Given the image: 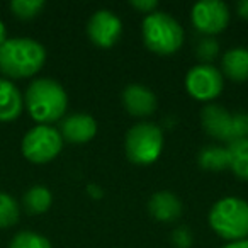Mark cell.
Here are the masks:
<instances>
[{
  "instance_id": "obj_1",
  "label": "cell",
  "mask_w": 248,
  "mask_h": 248,
  "mask_svg": "<svg viewBox=\"0 0 248 248\" xmlns=\"http://www.w3.org/2000/svg\"><path fill=\"white\" fill-rule=\"evenodd\" d=\"M24 106L29 116L38 124H51L62 121L68 109L66 90L55 78L32 80L24 93Z\"/></svg>"
},
{
  "instance_id": "obj_2",
  "label": "cell",
  "mask_w": 248,
  "mask_h": 248,
  "mask_svg": "<svg viewBox=\"0 0 248 248\" xmlns=\"http://www.w3.org/2000/svg\"><path fill=\"white\" fill-rule=\"evenodd\" d=\"M46 49L32 38H7L0 46V72L9 78H28L43 68Z\"/></svg>"
},
{
  "instance_id": "obj_3",
  "label": "cell",
  "mask_w": 248,
  "mask_h": 248,
  "mask_svg": "<svg viewBox=\"0 0 248 248\" xmlns=\"http://www.w3.org/2000/svg\"><path fill=\"white\" fill-rule=\"evenodd\" d=\"M211 230L219 238L240 241L248 238V201L236 196H226L217 199L207 214Z\"/></svg>"
},
{
  "instance_id": "obj_4",
  "label": "cell",
  "mask_w": 248,
  "mask_h": 248,
  "mask_svg": "<svg viewBox=\"0 0 248 248\" xmlns=\"http://www.w3.org/2000/svg\"><path fill=\"white\" fill-rule=\"evenodd\" d=\"M141 38L152 53L160 56H170L182 48L186 32L173 16L163 11H155L143 17Z\"/></svg>"
},
{
  "instance_id": "obj_5",
  "label": "cell",
  "mask_w": 248,
  "mask_h": 248,
  "mask_svg": "<svg viewBox=\"0 0 248 248\" xmlns=\"http://www.w3.org/2000/svg\"><path fill=\"white\" fill-rule=\"evenodd\" d=\"M165 145V136L155 123H138L124 136V153L135 165H152L160 158Z\"/></svg>"
},
{
  "instance_id": "obj_6",
  "label": "cell",
  "mask_w": 248,
  "mask_h": 248,
  "mask_svg": "<svg viewBox=\"0 0 248 248\" xmlns=\"http://www.w3.org/2000/svg\"><path fill=\"white\" fill-rule=\"evenodd\" d=\"M63 150V138L51 124H36L24 135L21 152L26 160L36 165H45L55 160Z\"/></svg>"
},
{
  "instance_id": "obj_7",
  "label": "cell",
  "mask_w": 248,
  "mask_h": 248,
  "mask_svg": "<svg viewBox=\"0 0 248 248\" xmlns=\"http://www.w3.org/2000/svg\"><path fill=\"white\" fill-rule=\"evenodd\" d=\"M224 89V77L219 68L211 63H199L186 75V90L192 99L211 104L221 95Z\"/></svg>"
},
{
  "instance_id": "obj_8",
  "label": "cell",
  "mask_w": 248,
  "mask_h": 248,
  "mask_svg": "<svg viewBox=\"0 0 248 248\" xmlns=\"http://www.w3.org/2000/svg\"><path fill=\"white\" fill-rule=\"evenodd\" d=\"M230 7L219 0H201L190 9V22L202 36L214 38L223 32L230 24Z\"/></svg>"
},
{
  "instance_id": "obj_9",
  "label": "cell",
  "mask_w": 248,
  "mask_h": 248,
  "mask_svg": "<svg viewBox=\"0 0 248 248\" xmlns=\"http://www.w3.org/2000/svg\"><path fill=\"white\" fill-rule=\"evenodd\" d=\"M87 36L97 48L109 49L121 39L123 21L116 12L109 9H99L87 21Z\"/></svg>"
},
{
  "instance_id": "obj_10",
  "label": "cell",
  "mask_w": 248,
  "mask_h": 248,
  "mask_svg": "<svg viewBox=\"0 0 248 248\" xmlns=\"http://www.w3.org/2000/svg\"><path fill=\"white\" fill-rule=\"evenodd\" d=\"M201 124L206 135L230 145L234 140V114L221 104H206L201 110Z\"/></svg>"
},
{
  "instance_id": "obj_11",
  "label": "cell",
  "mask_w": 248,
  "mask_h": 248,
  "mask_svg": "<svg viewBox=\"0 0 248 248\" xmlns=\"http://www.w3.org/2000/svg\"><path fill=\"white\" fill-rule=\"evenodd\" d=\"M60 135L63 141L75 143V145H83L95 138L97 135V121L90 114L75 112L65 116L60 121Z\"/></svg>"
},
{
  "instance_id": "obj_12",
  "label": "cell",
  "mask_w": 248,
  "mask_h": 248,
  "mask_svg": "<svg viewBox=\"0 0 248 248\" xmlns=\"http://www.w3.org/2000/svg\"><path fill=\"white\" fill-rule=\"evenodd\" d=\"M121 100L126 112L135 117H148L156 110V95L152 89L141 83H129L124 87Z\"/></svg>"
},
{
  "instance_id": "obj_13",
  "label": "cell",
  "mask_w": 248,
  "mask_h": 248,
  "mask_svg": "<svg viewBox=\"0 0 248 248\" xmlns=\"http://www.w3.org/2000/svg\"><path fill=\"white\" fill-rule=\"evenodd\" d=\"M182 201L170 190H158L148 201V211L160 223H173L182 214Z\"/></svg>"
},
{
  "instance_id": "obj_14",
  "label": "cell",
  "mask_w": 248,
  "mask_h": 248,
  "mask_svg": "<svg viewBox=\"0 0 248 248\" xmlns=\"http://www.w3.org/2000/svg\"><path fill=\"white\" fill-rule=\"evenodd\" d=\"M24 110V95L9 78H0V121L11 123Z\"/></svg>"
},
{
  "instance_id": "obj_15",
  "label": "cell",
  "mask_w": 248,
  "mask_h": 248,
  "mask_svg": "<svg viewBox=\"0 0 248 248\" xmlns=\"http://www.w3.org/2000/svg\"><path fill=\"white\" fill-rule=\"evenodd\" d=\"M221 73L236 83L248 80V48L236 46L224 51L221 58Z\"/></svg>"
},
{
  "instance_id": "obj_16",
  "label": "cell",
  "mask_w": 248,
  "mask_h": 248,
  "mask_svg": "<svg viewBox=\"0 0 248 248\" xmlns=\"http://www.w3.org/2000/svg\"><path fill=\"white\" fill-rule=\"evenodd\" d=\"M228 169L240 180L248 182V138L238 140L226 146Z\"/></svg>"
},
{
  "instance_id": "obj_17",
  "label": "cell",
  "mask_w": 248,
  "mask_h": 248,
  "mask_svg": "<svg viewBox=\"0 0 248 248\" xmlns=\"http://www.w3.org/2000/svg\"><path fill=\"white\" fill-rule=\"evenodd\" d=\"M53 194L46 186H32L22 196V206L29 214H43L51 207Z\"/></svg>"
},
{
  "instance_id": "obj_18",
  "label": "cell",
  "mask_w": 248,
  "mask_h": 248,
  "mask_svg": "<svg viewBox=\"0 0 248 248\" xmlns=\"http://www.w3.org/2000/svg\"><path fill=\"white\" fill-rule=\"evenodd\" d=\"M197 163L201 169L207 172H221L228 169V152L226 146L206 145L197 153Z\"/></svg>"
},
{
  "instance_id": "obj_19",
  "label": "cell",
  "mask_w": 248,
  "mask_h": 248,
  "mask_svg": "<svg viewBox=\"0 0 248 248\" xmlns=\"http://www.w3.org/2000/svg\"><path fill=\"white\" fill-rule=\"evenodd\" d=\"M21 209L11 194L0 190V228H11L19 221Z\"/></svg>"
},
{
  "instance_id": "obj_20",
  "label": "cell",
  "mask_w": 248,
  "mask_h": 248,
  "mask_svg": "<svg viewBox=\"0 0 248 248\" xmlns=\"http://www.w3.org/2000/svg\"><path fill=\"white\" fill-rule=\"evenodd\" d=\"M9 248H53L51 241L36 231L26 230L14 234L9 243Z\"/></svg>"
},
{
  "instance_id": "obj_21",
  "label": "cell",
  "mask_w": 248,
  "mask_h": 248,
  "mask_svg": "<svg viewBox=\"0 0 248 248\" xmlns=\"http://www.w3.org/2000/svg\"><path fill=\"white\" fill-rule=\"evenodd\" d=\"M9 7L14 12L16 17L29 21V19L39 16V12L45 9V2L43 0H12Z\"/></svg>"
},
{
  "instance_id": "obj_22",
  "label": "cell",
  "mask_w": 248,
  "mask_h": 248,
  "mask_svg": "<svg viewBox=\"0 0 248 248\" xmlns=\"http://www.w3.org/2000/svg\"><path fill=\"white\" fill-rule=\"evenodd\" d=\"M196 53L197 58L202 63H209L219 55V43L216 38H211V36H202L199 39V43L196 45Z\"/></svg>"
},
{
  "instance_id": "obj_23",
  "label": "cell",
  "mask_w": 248,
  "mask_h": 248,
  "mask_svg": "<svg viewBox=\"0 0 248 248\" xmlns=\"http://www.w3.org/2000/svg\"><path fill=\"white\" fill-rule=\"evenodd\" d=\"M172 243L175 245V248H190L194 243V234L190 231V228L187 226H179L173 230L172 233Z\"/></svg>"
},
{
  "instance_id": "obj_24",
  "label": "cell",
  "mask_w": 248,
  "mask_h": 248,
  "mask_svg": "<svg viewBox=\"0 0 248 248\" xmlns=\"http://www.w3.org/2000/svg\"><path fill=\"white\" fill-rule=\"evenodd\" d=\"M129 5H131L135 11H138L140 14H145V16L158 11V2H156V0H131Z\"/></svg>"
},
{
  "instance_id": "obj_25",
  "label": "cell",
  "mask_w": 248,
  "mask_h": 248,
  "mask_svg": "<svg viewBox=\"0 0 248 248\" xmlns=\"http://www.w3.org/2000/svg\"><path fill=\"white\" fill-rule=\"evenodd\" d=\"M87 194H89L90 197H93V199H100V197L104 196L102 189H100L97 184H89V186H87Z\"/></svg>"
},
{
  "instance_id": "obj_26",
  "label": "cell",
  "mask_w": 248,
  "mask_h": 248,
  "mask_svg": "<svg viewBox=\"0 0 248 248\" xmlns=\"http://www.w3.org/2000/svg\"><path fill=\"white\" fill-rule=\"evenodd\" d=\"M236 14L241 19H248V0H240L236 4Z\"/></svg>"
},
{
  "instance_id": "obj_27",
  "label": "cell",
  "mask_w": 248,
  "mask_h": 248,
  "mask_svg": "<svg viewBox=\"0 0 248 248\" xmlns=\"http://www.w3.org/2000/svg\"><path fill=\"white\" fill-rule=\"evenodd\" d=\"M221 248H248V238L247 240H240V241H231V243H226Z\"/></svg>"
},
{
  "instance_id": "obj_28",
  "label": "cell",
  "mask_w": 248,
  "mask_h": 248,
  "mask_svg": "<svg viewBox=\"0 0 248 248\" xmlns=\"http://www.w3.org/2000/svg\"><path fill=\"white\" fill-rule=\"evenodd\" d=\"M5 41H7V28H5L4 22L0 21V46L4 45Z\"/></svg>"
}]
</instances>
